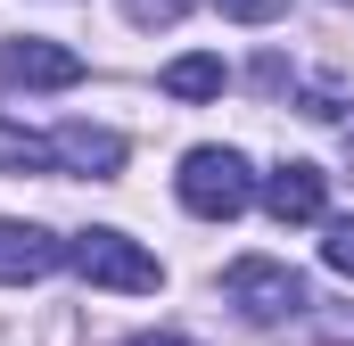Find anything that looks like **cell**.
Returning a JSON list of instances; mask_svg holds the SVG:
<instances>
[{
	"mask_svg": "<svg viewBox=\"0 0 354 346\" xmlns=\"http://www.w3.org/2000/svg\"><path fill=\"white\" fill-rule=\"evenodd\" d=\"M248 198H256V173H248L239 149H189L181 157V206L198 223H231Z\"/></svg>",
	"mask_w": 354,
	"mask_h": 346,
	"instance_id": "6da1fadb",
	"label": "cell"
},
{
	"mask_svg": "<svg viewBox=\"0 0 354 346\" xmlns=\"http://www.w3.org/2000/svg\"><path fill=\"white\" fill-rule=\"evenodd\" d=\"M66 264L83 272L91 289H124V297H149V289L165 280V264L149 256L140 239H124V231H83V239L66 248Z\"/></svg>",
	"mask_w": 354,
	"mask_h": 346,
	"instance_id": "7a4b0ae2",
	"label": "cell"
},
{
	"mask_svg": "<svg viewBox=\"0 0 354 346\" xmlns=\"http://www.w3.org/2000/svg\"><path fill=\"white\" fill-rule=\"evenodd\" d=\"M223 289H231V305H239L248 322H280V313L305 305V280H297L288 264H272V256H239L223 272Z\"/></svg>",
	"mask_w": 354,
	"mask_h": 346,
	"instance_id": "3957f363",
	"label": "cell"
},
{
	"mask_svg": "<svg viewBox=\"0 0 354 346\" xmlns=\"http://www.w3.org/2000/svg\"><path fill=\"white\" fill-rule=\"evenodd\" d=\"M0 75L17 91H66V83H83V58L58 50V42H41V33H25V42L0 50Z\"/></svg>",
	"mask_w": 354,
	"mask_h": 346,
	"instance_id": "277c9868",
	"label": "cell"
},
{
	"mask_svg": "<svg viewBox=\"0 0 354 346\" xmlns=\"http://www.w3.org/2000/svg\"><path fill=\"white\" fill-rule=\"evenodd\" d=\"M58 264H66V239H50L41 223H0V289L41 280V272H58Z\"/></svg>",
	"mask_w": 354,
	"mask_h": 346,
	"instance_id": "5b68a950",
	"label": "cell"
},
{
	"mask_svg": "<svg viewBox=\"0 0 354 346\" xmlns=\"http://www.w3.org/2000/svg\"><path fill=\"white\" fill-rule=\"evenodd\" d=\"M322 165H280L264 173V215L272 223H322Z\"/></svg>",
	"mask_w": 354,
	"mask_h": 346,
	"instance_id": "8992f818",
	"label": "cell"
},
{
	"mask_svg": "<svg viewBox=\"0 0 354 346\" xmlns=\"http://www.w3.org/2000/svg\"><path fill=\"white\" fill-rule=\"evenodd\" d=\"M58 165L91 173V181H115V173H124V132H107V124H66V132H58Z\"/></svg>",
	"mask_w": 354,
	"mask_h": 346,
	"instance_id": "52a82bcc",
	"label": "cell"
},
{
	"mask_svg": "<svg viewBox=\"0 0 354 346\" xmlns=\"http://www.w3.org/2000/svg\"><path fill=\"white\" fill-rule=\"evenodd\" d=\"M0 173H58V140H41V132L0 116Z\"/></svg>",
	"mask_w": 354,
	"mask_h": 346,
	"instance_id": "ba28073f",
	"label": "cell"
},
{
	"mask_svg": "<svg viewBox=\"0 0 354 346\" xmlns=\"http://www.w3.org/2000/svg\"><path fill=\"white\" fill-rule=\"evenodd\" d=\"M165 91H174V99H214V91H223V58H206V50H198V58H174V66H165Z\"/></svg>",
	"mask_w": 354,
	"mask_h": 346,
	"instance_id": "9c48e42d",
	"label": "cell"
},
{
	"mask_svg": "<svg viewBox=\"0 0 354 346\" xmlns=\"http://www.w3.org/2000/svg\"><path fill=\"white\" fill-rule=\"evenodd\" d=\"M322 264L354 280V223H330V239H322Z\"/></svg>",
	"mask_w": 354,
	"mask_h": 346,
	"instance_id": "30bf717a",
	"label": "cell"
},
{
	"mask_svg": "<svg viewBox=\"0 0 354 346\" xmlns=\"http://www.w3.org/2000/svg\"><path fill=\"white\" fill-rule=\"evenodd\" d=\"M181 8H189V0H124V17H132V25H174Z\"/></svg>",
	"mask_w": 354,
	"mask_h": 346,
	"instance_id": "8fae6325",
	"label": "cell"
},
{
	"mask_svg": "<svg viewBox=\"0 0 354 346\" xmlns=\"http://www.w3.org/2000/svg\"><path fill=\"white\" fill-rule=\"evenodd\" d=\"M214 8H223V17H239V25H272L288 0H214Z\"/></svg>",
	"mask_w": 354,
	"mask_h": 346,
	"instance_id": "7c38bea8",
	"label": "cell"
},
{
	"mask_svg": "<svg viewBox=\"0 0 354 346\" xmlns=\"http://www.w3.org/2000/svg\"><path fill=\"white\" fill-rule=\"evenodd\" d=\"M132 346H198V338H181V330H149V338H132Z\"/></svg>",
	"mask_w": 354,
	"mask_h": 346,
	"instance_id": "4fadbf2b",
	"label": "cell"
}]
</instances>
